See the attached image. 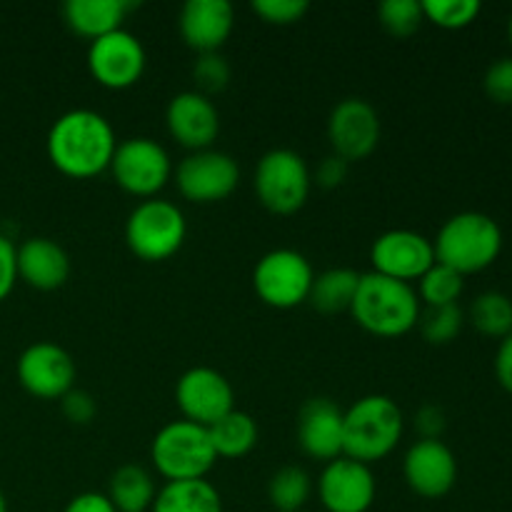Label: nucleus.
I'll use <instances>...</instances> for the list:
<instances>
[{"label":"nucleus","mask_w":512,"mask_h":512,"mask_svg":"<svg viewBox=\"0 0 512 512\" xmlns=\"http://www.w3.org/2000/svg\"><path fill=\"white\" fill-rule=\"evenodd\" d=\"M360 275L363 273L353 268H330L325 273L315 275L308 303L323 315L345 313V310H350L355 293H358Z\"/></svg>","instance_id":"25"},{"label":"nucleus","mask_w":512,"mask_h":512,"mask_svg":"<svg viewBox=\"0 0 512 512\" xmlns=\"http://www.w3.org/2000/svg\"><path fill=\"white\" fill-rule=\"evenodd\" d=\"M348 168L350 163H345L343 158H338V155H328V158L320 160L318 170H315V183L325 190L340 188V185L345 183V178H348Z\"/></svg>","instance_id":"38"},{"label":"nucleus","mask_w":512,"mask_h":512,"mask_svg":"<svg viewBox=\"0 0 512 512\" xmlns=\"http://www.w3.org/2000/svg\"><path fill=\"white\" fill-rule=\"evenodd\" d=\"M133 3L125 0H68L63 5V20L75 35L90 43L123 28Z\"/></svg>","instance_id":"22"},{"label":"nucleus","mask_w":512,"mask_h":512,"mask_svg":"<svg viewBox=\"0 0 512 512\" xmlns=\"http://www.w3.org/2000/svg\"><path fill=\"white\" fill-rule=\"evenodd\" d=\"M300 512H305V510H300Z\"/></svg>","instance_id":"44"},{"label":"nucleus","mask_w":512,"mask_h":512,"mask_svg":"<svg viewBox=\"0 0 512 512\" xmlns=\"http://www.w3.org/2000/svg\"><path fill=\"white\" fill-rule=\"evenodd\" d=\"M0 512H8V500H5L3 490H0Z\"/></svg>","instance_id":"42"},{"label":"nucleus","mask_w":512,"mask_h":512,"mask_svg":"<svg viewBox=\"0 0 512 512\" xmlns=\"http://www.w3.org/2000/svg\"><path fill=\"white\" fill-rule=\"evenodd\" d=\"M378 483L370 465L338 458L318 478V498L328 512H368L375 503Z\"/></svg>","instance_id":"16"},{"label":"nucleus","mask_w":512,"mask_h":512,"mask_svg":"<svg viewBox=\"0 0 512 512\" xmlns=\"http://www.w3.org/2000/svg\"><path fill=\"white\" fill-rule=\"evenodd\" d=\"M313 493V480L300 465L275 470L268 483V500L278 512H300Z\"/></svg>","instance_id":"27"},{"label":"nucleus","mask_w":512,"mask_h":512,"mask_svg":"<svg viewBox=\"0 0 512 512\" xmlns=\"http://www.w3.org/2000/svg\"><path fill=\"white\" fill-rule=\"evenodd\" d=\"M328 140L333 155L345 163L370 158L380 143V115L368 100L345 98L330 110Z\"/></svg>","instance_id":"14"},{"label":"nucleus","mask_w":512,"mask_h":512,"mask_svg":"<svg viewBox=\"0 0 512 512\" xmlns=\"http://www.w3.org/2000/svg\"><path fill=\"white\" fill-rule=\"evenodd\" d=\"M193 80L198 85V93L210 95L225 90L230 83V65L220 53H205L195 60L193 65Z\"/></svg>","instance_id":"33"},{"label":"nucleus","mask_w":512,"mask_h":512,"mask_svg":"<svg viewBox=\"0 0 512 512\" xmlns=\"http://www.w3.org/2000/svg\"><path fill=\"white\" fill-rule=\"evenodd\" d=\"M105 495L118 512H150L158 495V485L143 465H120L110 475Z\"/></svg>","instance_id":"23"},{"label":"nucleus","mask_w":512,"mask_h":512,"mask_svg":"<svg viewBox=\"0 0 512 512\" xmlns=\"http://www.w3.org/2000/svg\"><path fill=\"white\" fill-rule=\"evenodd\" d=\"M110 173L125 193L150 200L173 178V163L168 150L155 140L130 138L115 148Z\"/></svg>","instance_id":"9"},{"label":"nucleus","mask_w":512,"mask_h":512,"mask_svg":"<svg viewBox=\"0 0 512 512\" xmlns=\"http://www.w3.org/2000/svg\"><path fill=\"white\" fill-rule=\"evenodd\" d=\"M240 183V168L233 155L223 150H198L180 160L175 168V185L185 200L195 205L223 203Z\"/></svg>","instance_id":"10"},{"label":"nucleus","mask_w":512,"mask_h":512,"mask_svg":"<svg viewBox=\"0 0 512 512\" xmlns=\"http://www.w3.org/2000/svg\"><path fill=\"white\" fill-rule=\"evenodd\" d=\"M483 88L493 103L512 105V58H500L490 65Z\"/></svg>","instance_id":"35"},{"label":"nucleus","mask_w":512,"mask_h":512,"mask_svg":"<svg viewBox=\"0 0 512 512\" xmlns=\"http://www.w3.org/2000/svg\"><path fill=\"white\" fill-rule=\"evenodd\" d=\"M420 298L413 285L378 273L360 275L350 315L375 338H403L420 323Z\"/></svg>","instance_id":"2"},{"label":"nucleus","mask_w":512,"mask_h":512,"mask_svg":"<svg viewBox=\"0 0 512 512\" xmlns=\"http://www.w3.org/2000/svg\"><path fill=\"white\" fill-rule=\"evenodd\" d=\"M468 318L478 333L503 340L512 333V300L498 290L480 293L470 305Z\"/></svg>","instance_id":"28"},{"label":"nucleus","mask_w":512,"mask_h":512,"mask_svg":"<svg viewBox=\"0 0 512 512\" xmlns=\"http://www.w3.org/2000/svg\"><path fill=\"white\" fill-rule=\"evenodd\" d=\"M370 263L373 273L413 285L435 265L433 240L415 230H388L375 238L370 248Z\"/></svg>","instance_id":"15"},{"label":"nucleus","mask_w":512,"mask_h":512,"mask_svg":"<svg viewBox=\"0 0 512 512\" xmlns=\"http://www.w3.org/2000/svg\"><path fill=\"white\" fill-rule=\"evenodd\" d=\"M63 415L75 425H88L93 423L95 415H98V403H95L93 395L88 390L73 388L63 400Z\"/></svg>","instance_id":"36"},{"label":"nucleus","mask_w":512,"mask_h":512,"mask_svg":"<svg viewBox=\"0 0 512 512\" xmlns=\"http://www.w3.org/2000/svg\"><path fill=\"white\" fill-rule=\"evenodd\" d=\"M20 388L38 400H63L75 388L73 355L58 343H33L20 353L15 363Z\"/></svg>","instance_id":"11"},{"label":"nucleus","mask_w":512,"mask_h":512,"mask_svg":"<svg viewBox=\"0 0 512 512\" xmlns=\"http://www.w3.org/2000/svg\"><path fill=\"white\" fill-rule=\"evenodd\" d=\"M508 35H510V43H512V15H510V23H508Z\"/></svg>","instance_id":"43"},{"label":"nucleus","mask_w":512,"mask_h":512,"mask_svg":"<svg viewBox=\"0 0 512 512\" xmlns=\"http://www.w3.org/2000/svg\"><path fill=\"white\" fill-rule=\"evenodd\" d=\"M118 138L105 115L75 108L60 115L48 130L45 153L60 175L73 180L98 178L110 170Z\"/></svg>","instance_id":"1"},{"label":"nucleus","mask_w":512,"mask_h":512,"mask_svg":"<svg viewBox=\"0 0 512 512\" xmlns=\"http://www.w3.org/2000/svg\"><path fill=\"white\" fill-rule=\"evenodd\" d=\"M210 443L218 458H245L258 445V423L243 410H230L228 415L208 428Z\"/></svg>","instance_id":"26"},{"label":"nucleus","mask_w":512,"mask_h":512,"mask_svg":"<svg viewBox=\"0 0 512 512\" xmlns=\"http://www.w3.org/2000/svg\"><path fill=\"white\" fill-rule=\"evenodd\" d=\"M405 418L388 395H365L343 410V455L363 465L388 458L403 438Z\"/></svg>","instance_id":"3"},{"label":"nucleus","mask_w":512,"mask_h":512,"mask_svg":"<svg viewBox=\"0 0 512 512\" xmlns=\"http://www.w3.org/2000/svg\"><path fill=\"white\" fill-rule=\"evenodd\" d=\"M378 18L385 33L405 40L418 33V28L423 25V3H418V0H385L378 8Z\"/></svg>","instance_id":"30"},{"label":"nucleus","mask_w":512,"mask_h":512,"mask_svg":"<svg viewBox=\"0 0 512 512\" xmlns=\"http://www.w3.org/2000/svg\"><path fill=\"white\" fill-rule=\"evenodd\" d=\"M18 283V248L8 235L0 233V303L8 300Z\"/></svg>","instance_id":"37"},{"label":"nucleus","mask_w":512,"mask_h":512,"mask_svg":"<svg viewBox=\"0 0 512 512\" xmlns=\"http://www.w3.org/2000/svg\"><path fill=\"white\" fill-rule=\"evenodd\" d=\"M63 512H118V510L113 508L108 495L93 493V490H90V493L75 495V498L65 505Z\"/></svg>","instance_id":"40"},{"label":"nucleus","mask_w":512,"mask_h":512,"mask_svg":"<svg viewBox=\"0 0 512 512\" xmlns=\"http://www.w3.org/2000/svg\"><path fill=\"white\" fill-rule=\"evenodd\" d=\"M465 290V278L445 265L435 263L423 278L418 280V298L428 308H445V305H458L460 295Z\"/></svg>","instance_id":"29"},{"label":"nucleus","mask_w":512,"mask_h":512,"mask_svg":"<svg viewBox=\"0 0 512 512\" xmlns=\"http://www.w3.org/2000/svg\"><path fill=\"white\" fill-rule=\"evenodd\" d=\"M415 425H418V433L423 435L420 440H440L445 430V413L438 405H423L415 415Z\"/></svg>","instance_id":"39"},{"label":"nucleus","mask_w":512,"mask_h":512,"mask_svg":"<svg viewBox=\"0 0 512 512\" xmlns=\"http://www.w3.org/2000/svg\"><path fill=\"white\" fill-rule=\"evenodd\" d=\"M180 38L200 55L218 53L235 28V10L228 0H188L180 10Z\"/></svg>","instance_id":"20"},{"label":"nucleus","mask_w":512,"mask_h":512,"mask_svg":"<svg viewBox=\"0 0 512 512\" xmlns=\"http://www.w3.org/2000/svg\"><path fill=\"white\" fill-rule=\"evenodd\" d=\"M495 378L500 388L512 395V333L500 340L498 355H495Z\"/></svg>","instance_id":"41"},{"label":"nucleus","mask_w":512,"mask_h":512,"mask_svg":"<svg viewBox=\"0 0 512 512\" xmlns=\"http://www.w3.org/2000/svg\"><path fill=\"white\" fill-rule=\"evenodd\" d=\"M298 445L308 458L333 463L343 458V410L330 398H310L298 415Z\"/></svg>","instance_id":"19"},{"label":"nucleus","mask_w":512,"mask_h":512,"mask_svg":"<svg viewBox=\"0 0 512 512\" xmlns=\"http://www.w3.org/2000/svg\"><path fill=\"white\" fill-rule=\"evenodd\" d=\"M85 60L95 83L108 90H128L143 78L148 55L138 35L120 28L93 40Z\"/></svg>","instance_id":"12"},{"label":"nucleus","mask_w":512,"mask_h":512,"mask_svg":"<svg viewBox=\"0 0 512 512\" xmlns=\"http://www.w3.org/2000/svg\"><path fill=\"white\" fill-rule=\"evenodd\" d=\"M435 263L465 275L480 273L498 260L503 250V230L498 220L478 210L453 215L438 230L433 243Z\"/></svg>","instance_id":"4"},{"label":"nucleus","mask_w":512,"mask_h":512,"mask_svg":"<svg viewBox=\"0 0 512 512\" xmlns=\"http://www.w3.org/2000/svg\"><path fill=\"white\" fill-rule=\"evenodd\" d=\"M150 512H223V500L208 480H180L158 488Z\"/></svg>","instance_id":"24"},{"label":"nucleus","mask_w":512,"mask_h":512,"mask_svg":"<svg viewBox=\"0 0 512 512\" xmlns=\"http://www.w3.org/2000/svg\"><path fill=\"white\" fill-rule=\"evenodd\" d=\"M253 188L265 210L273 215H293L308 203L313 175L303 155L290 148H273L258 160Z\"/></svg>","instance_id":"7"},{"label":"nucleus","mask_w":512,"mask_h":512,"mask_svg":"<svg viewBox=\"0 0 512 512\" xmlns=\"http://www.w3.org/2000/svg\"><path fill=\"white\" fill-rule=\"evenodd\" d=\"M403 475L415 495L438 500L445 498L458 483V460L443 440H418L405 453Z\"/></svg>","instance_id":"17"},{"label":"nucleus","mask_w":512,"mask_h":512,"mask_svg":"<svg viewBox=\"0 0 512 512\" xmlns=\"http://www.w3.org/2000/svg\"><path fill=\"white\" fill-rule=\"evenodd\" d=\"M188 223L183 210L170 200L150 198L130 210L125 220V245L143 263L170 260L185 243Z\"/></svg>","instance_id":"6"},{"label":"nucleus","mask_w":512,"mask_h":512,"mask_svg":"<svg viewBox=\"0 0 512 512\" xmlns=\"http://www.w3.org/2000/svg\"><path fill=\"white\" fill-rule=\"evenodd\" d=\"M420 333L430 345H448L460 335L465 325V313L460 305H445V308H428L420 313Z\"/></svg>","instance_id":"31"},{"label":"nucleus","mask_w":512,"mask_h":512,"mask_svg":"<svg viewBox=\"0 0 512 512\" xmlns=\"http://www.w3.org/2000/svg\"><path fill=\"white\" fill-rule=\"evenodd\" d=\"M150 460L158 475H163L168 483H180V480L208 478L218 463V455L210 443L208 428L190 420H173L155 433Z\"/></svg>","instance_id":"5"},{"label":"nucleus","mask_w":512,"mask_h":512,"mask_svg":"<svg viewBox=\"0 0 512 512\" xmlns=\"http://www.w3.org/2000/svg\"><path fill=\"white\" fill-rule=\"evenodd\" d=\"M70 278V255L50 238H28L18 248V280L40 293L60 290Z\"/></svg>","instance_id":"21"},{"label":"nucleus","mask_w":512,"mask_h":512,"mask_svg":"<svg viewBox=\"0 0 512 512\" xmlns=\"http://www.w3.org/2000/svg\"><path fill=\"white\" fill-rule=\"evenodd\" d=\"M313 265L293 248H275L258 260L253 270V290L268 308L293 310L308 303L313 288Z\"/></svg>","instance_id":"8"},{"label":"nucleus","mask_w":512,"mask_h":512,"mask_svg":"<svg viewBox=\"0 0 512 512\" xmlns=\"http://www.w3.org/2000/svg\"><path fill=\"white\" fill-rule=\"evenodd\" d=\"M165 125L183 148L198 153L213 148L220 133V113L208 95L198 90H183L165 108Z\"/></svg>","instance_id":"18"},{"label":"nucleus","mask_w":512,"mask_h":512,"mask_svg":"<svg viewBox=\"0 0 512 512\" xmlns=\"http://www.w3.org/2000/svg\"><path fill=\"white\" fill-rule=\"evenodd\" d=\"M483 5L478 0H425L423 15L433 25L445 30L468 28L480 15Z\"/></svg>","instance_id":"32"},{"label":"nucleus","mask_w":512,"mask_h":512,"mask_svg":"<svg viewBox=\"0 0 512 512\" xmlns=\"http://www.w3.org/2000/svg\"><path fill=\"white\" fill-rule=\"evenodd\" d=\"M253 13L268 25H295L308 15V0H255Z\"/></svg>","instance_id":"34"},{"label":"nucleus","mask_w":512,"mask_h":512,"mask_svg":"<svg viewBox=\"0 0 512 512\" xmlns=\"http://www.w3.org/2000/svg\"><path fill=\"white\" fill-rule=\"evenodd\" d=\"M175 403L183 420L210 428L223 415L235 410V393L230 380L208 365H198L180 375L175 383Z\"/></svg>","instance_id":"13"}]
</instances>
